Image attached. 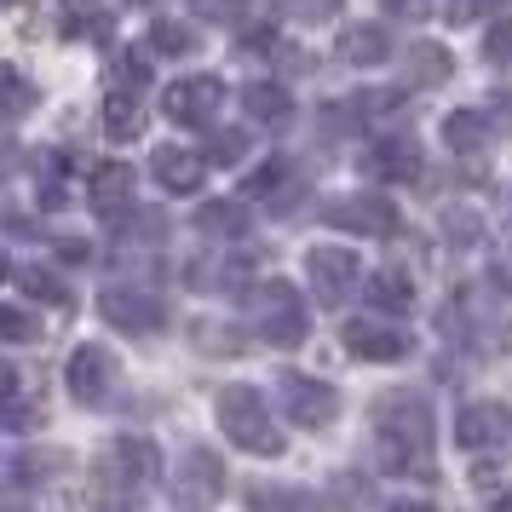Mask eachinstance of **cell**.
I'll return each mask as SVG.
<instances>
[{
    "label": "cell",
    "instance_id": "5b68a950",
    "mask_svg": "<svg viewBox=\"0 0 512 512\" xmlns=\"http://www.w3.org/2000/svg\"><path fill=\"white\" fill-rule=\"evenodd\" d=\"M323 225H334V231H363V236H392L397 208L386 196H334L323 208Z\"/></svg>",
    "mask_w": 512,
    "mask_h": 512
},
{
    "label": "cell",
    "instance_id": "f1b7e54d",
    "mask_svg": "<svg viewBox=\"0 0 512 512\" xmlns=\"http://www.w3.org/2000/svg\"><path fill=\"white\" fill-rule=\"evenodd\" d=\"M18 282H24L35 300H47V305H70V294H64V282L52 277V271H41V265H29V271H18Z\"/></svg>",
    "mask_w": 512,
    "mask_h": 512
},
{
    "label": "cell",
    "instance_id": "277c9868",
    "mask_svg": "<svg viewBox=\"0 0 512 512\" xmlns=\"http://www.w3.org/2000/svg\"><path fill=\"white\" fill-rule=\"evenodd\" d=\"M225 495V466L213 461L208 449H190L179 466V484H173V507L179 512H208Z\"/></svg>",
    "mask_w": 512,
    "mask_h": 512
},
{
    "label": "cell",
    "instance_id": "ab89813d",
    "mask_svg": "<svg viewBox=\"0 0 512 512\" xmlns=\"http://www.w3.org/2000/svg\"><path fill=\"white\" fill-rule=\"evenodd\" d=\"M386 512H432L426 501H397V507H386Z\"/></svg>",
    "mask_w": 512,
    "mask_h": 512
},
{
    "label": "cell",
    "instance_id": "3957f363",
    "mask_svg": "<svg viewBox=\"0 0 512 512\" xmlns=\"http://www.w3.org/2000/svg\"><path fill=\"white\" fill-rule=\"evenodd\" d=\"M259 334L271 340V346H300L305 340V305L300 294L288 288V282H271V288H259Z\"/></svg>",
    "mask_w": 512,
    "mask_h": 512
},
{
    "label": "cell",
    "instance_id": "e575fe53",
    "mask_svg": "<svg viewBox=\"0 0 512 512\" xmlns=\"http://www.w3.org/2000/svg\"><path fill=\"white\" fill-rule=\"evenodd\" d=\"M489 6L495 0H449V24H478V18H489Z\"/></svg>",
    "mask_w": 512,
    "mask_h": 512
},
{
    "label": "cell",
    "instance_id": "d6a6232c",
    "mask_svg": "<svg viewBox=\"0 0 512 512\" xmlns=\"http://www.w3.org/2000/svg\"><path fill=\"white\" fill-rule=\"evenodd\" d=\"M156 47H162V52H196V35H190L185 24L162 18V24H156Z\"/></svg>",
    "mask_w": 512,
    "mask_h": 512
},
{
    "label": "cell",
    "instance_id": "44dd1931",
    "mask_svg": "<svg viewBox=\"0 0 512 512\" xmlns=\"http://www.w3.org/2000/svg\"><path fill=\"white\" fill-rule=\"evenodd\" d=\"M443 139H449L455 156H472V150H484L489 144V121L478 116V110H455V116L443 121Z\"/></svg>",
    "mask_w": 512,
    "mask_h": 512
},
{
    "label": "cell",
    "instance_id": "7a4b0ae2",
    "mask_svg": "<svg viewBox=\"0 0 512 512\" xmlns=\"http://www.w3.org/2000/svg\"><path fill=\"white\" fill-rule=\"evenodd\" d=\"M219 426L248 455H282V432L271 426V403L259 386H225L219 392Z\"/></svg>",
    "mask_w": 512,
    "mask_h": 512
},
{
    "label": "cell",
    "instance_id": "cb8c5ba5",
    "mask_svg": "<svg viewBox=\"0 0 512 512\" xmlns=\"http://www.w3.org/2000/svg\"><path fill=\"white\" fill-rule=\"evenodd\" d=\"M24 110H35V87L12 64H0V116H24Z\"/></svg>",
    "mask_w": 512,
    "mask_h": 512
},
{
    "label": "cell",
    "instance_id": "484cf974",
    "mask_svg": "<svg viewBox=\"0 0 512 512\" xmlns=\"http://www.w3.org/2000/svg\"><path fill=\"white\" fill-rule=\"evenodd\" d=\"M254 512H323V507H317V495H305V489H259Z\"/></svg>",
    "mask_w": 512,
    "mask_h": 512
},
{
    "label": "cell",
    "instance_id": "7402d4cb",
    "mask_svg": "<svg viewBox=\"0 0 512 512\" xmlns=\"http://www.w3.org/2000/svg\"><path fill=\"white\" fill-rule=\"evenodd\" d=\"M409 64H415V70H409L415 87H438L443 75H449V52L432 47V41H420V47H409Z\"/></svg>",
    "mask_w": 512,
    "mask_h": 512
},
{
    "label": "cell",
    "instance_id": "4fadbf2b",
    "mask_svg": "<svg viewBox=\"0 0 512 512\" xmlns=\"http://www.w3.org/2000/svg\"><path fill=\"white\" fill-rule=\"evenodd\" d=\"M58 18H64L58 29H64L70 41H98V47H104V41L116 35V18H110L104 0H58Z\"/></svg>",
    "mask_w": 512,
    "mask_h": 512
},
{
    "label": "cell",
    "instance_id": "f546056e",
    "mask_svg": "<svg viewBox=\"0 0 512 512\" xmlns=\"http://www.w3.org/2000/svg\"><path fill=\"white\" fill-rule=\"evenodd\" d=\"M202 231L208 236H242L248 231V213L242 208H219V202H213V208H202Z\"/></svg>",
    "mask_w": 512,
    "mask_h": 512
},
{
    "label": "cell",
    "instance_id": "5bb4252c",
    "mask_svg": "<svg viewBox=\"0 0 512 512\" xmlns=\"http://www.w3.org/2000/svg\"><path fill=\"white\" fill-rule=\"evenodd\" d=\"M363 173H369V179H386V185H403V179H415L420 173V150L409 139H380L369 150Z\"/></svg>",
    "mask_w": 512,
    "mask_h": 512
},
{
    "label": "cell",
    "instance_id": "b9f144b4",
    "mask_svg": "<svg viewBox=\"0 0 512 512\" xmlns=\"http://www.w3.org/2000/svg\"><path fill=\"white\" fill-rule=\"evenodd\" d=\"M495 512H512V501H501V507H495Z\"/></svg>",
    "mask_w": 512,
    "mask_h": 512
},
{
    "label": "cell",
    "instance_id": "1f68e13d",
    "mask_svg": "<svg viewBox=\"0 0 512 512\" xmlns=\"http://www.w3.org/2000/svg\"><path fill=\"white\" fill-rule=\"evenodd\" d=\"M242 150H248V133H236V127H225V133H213V144H208V162H242Z\"/></svg>",
    "mask_w": 512,
    "mask_h": 512
},
{
    "label": "cell",
    "instance_id": "60d3db41",
    "mask_svg": "<svg viewBox=\"0 0 512 512\" xmlns=\"http://www.w3.org/2000/svg\"><path fill=\"white\" fill-rule=\"evenodd\" d=\"M6 271H12V265H6V254H0V277H6Z\"/></svg>",
    "mask_w": 512,
    "mask_h": 512
},
{
    "label": "cell",
    "instance_id": "6da1fadb",
    "mask_svg": "<svg viewBox=\"0 0 512 512\" xmlns=\"http://www.w3.org/2000/svg\"><path fill=\"white\" fill-rule=\"evenodd\" d=\"M380 461L386 472L409 478V472H432V415L420 397H392L380 409Z\"/></svg>",
    "mask_w": 512,
    "mask_h": 512
},
{
    "label": "cell",
    "instance_id": "9a60e30c",
    "mask_svg": "<svg viewBox=\"0 0 512 512\" xmlns=\"http://www.w3.org/2000/svg\"><path fill=\"white\" fill-rule=\"evenodd\" d=\"M156 179H162L167 190H202V179H208V156H196V150H179V144H162L156 150Z\"/></svg>",
    "mask_w": 512,
    "mask_h": 512
},
{
    "label": "cell",
    "instance_id": "7c38bea8",
    "mask_svg": "<svg viewBox=\"0 0 512 512\" xmlns=\"http://www.w3.org/2000/svg\"><path fill=\"white\" fill-rule=\"evenodd\" d=\"M64 380H70V392L81 397V403H110V386H116V357H110L104 346H81L70 357Z\"/></svg>",
    "mask_w": 512,
    "mask_h": 512
},
{
    "label": "cell",
    "instance_id": "d6986e66",
    "mask_svg": "<svg viewBox=\"0 0 512 512\" xmlns=\"http://www.w3.org/2000/svg\"><path fill=\"white\" fill-rule=\"evenodd\" d=\"M334 52H340V64H357V70H363V64H386L392 41H386V29L380 24H351Z\"/></svg>",
    "mask_w": 512,
    "mask_h": 512
},
{
    "label": "cell",
    "instance_id": "52a82bcc",
    "mask_svg": "<svg viewBox=\"0 0 512 512\" xmlns=\"http://www.w3.org/2000/svg\"><path fill=\"white\" fill-rule=\"evenodd\" d=\"M282 409L300 420V426H328L340 415V392L328 380H311V374H282Z\"/></svg>",
    "mask_w": 512,
    "mask_h": 512
},
{
    "label": "cell",
    "instance_id": "ac0fdd59",
    "mask_svg": "<svg viewBox=\"0 0 512 512\" xmlns=\"http://www.w3.org/2000/svg\"><path fill=\"white\" fill-rule=\"evenodd\" d=\"M363 300L386 317H403V311H415V282H409V271H374L363 282Z\"/></svg>",
    "mask_w": 512,
    "mask_h": 512
},
{
    "label": "cell",
    "instance_id": "836d02e7",
    "mask_svg": "<svg viewBox=\"0 0 512 512\" xmlns=\"http://www.w3.org/2000/svg\"><path fill=\"white\" fill-rule=\"evenodd\" d=\"M484 52H489V58H495V64H512V18H501V24L489 29Z\"/></svg>",
    "mask_w": 512,
    "mask_h": 512
},
{
    "label": "cell",
    "instance_id": "4dcf8cb0",
    "mask_svg": "<svg viewBox=\"0 0 512 512\" xmlns=\"http://www.w3.org/2000/svg\"><path fill=\"white\" fill-rule=\"evenodd\" d=\"M110 75H116L121 93H127V87H133V93H144V87H150V64H144V52H121Z\"/></svg>",
    "mask_w": 512,
    "mask_h": 512
},
{
    "label": "cell",
    "instance_id": "9c48e42d",
    "mask_svg": "<svg viewBox=\"0 0 512 512\" xmlns=\"http://www.w3.org/2000/svg\"><path fill=\"white\" fill-rule=\"evenodd\" d=\"M305 271H311L317 300H323V305H340L351 288H357V277H363V259L351 254V248H311Z\"/></svg>",
    "mask_w": 512,
    "mask_h": 512
},
{
    "label": "cell",
    "instance_id": "603a6c76",
    "mask_svg": "<svg viewBox=\"0 0 512 512\" xmlns=\"http://www.w3.org/2000/svg\"><path fill=\"white\" fill-rule=\"evenodd\" d=\"M300 190V173H294V162H271V167H259L254 173V185H248V196H294Z\"/></svg>",
    "mask_w": 512,
    "mask_h": 512
},
{
    "label": "cell",
    "instance_id": "2e32d148",
    "mask_svg": "<svg viewBox=\"0 0 512 512\" xmlns=\"http://www.w3.org/2000/svg\"><path fill=\"white\" fill-rule=\"evenodd\" d=\"M242 104H248V116H254L259 127H288V121H294V98H288L282 81H248V87H242Z\"/></svg>",
    "mask_w": 512,
    "mask_h": 512
},
{
    "label": "cell",
    "instance_id": "83f0119b",
    "mask_svg": "<svg viewBox=\"0 0 512 512\" xmlns=\"http://www.w3.org/2000/svg\"><path fill=\"white\" fill-rule=\"evenodd\" d=\"M0 340H12V346H24V340H41V323L18 311V305H0Z\"/></svg>",
    "mask_w": 512,
    "mask_h": 512
},
{
    "label": "cell",
    "instance_id": "30bf717a",
    "mask_svg": "<svg viewBox=\"0 0 512 512\" xmlns=\"http://www.w3.org/2000/svg\"><path fill=\"white\" fill-rule=\"evenodd\" d=\"M213 110H225V87L213 75H185L167 93V121H179V127H208Z\"/></svg>",
    "mask_w": 512,
    "mask_h": 512
},
{
    "label": "cell",
    "instance_id": "e0dca14e",
    "mask_svg": "<svg viewBox=\"0 0 512 512\" xmlns=\"http://www.w3.org/2000/svg\"><path fill=\"white\" fill-rule=\"evenodd\" d=\"M87 196H93V208L98 213H116L133 202V167L127 162H104L87 173Z\"/></svg>",
    "mask_w": 512,
    "mask_h": 512
},
{
    "label": "cell",
    "instance_id": "8d00e7d4",
    "mask_svg": "<svg viewBox=\"0 0 512 512\" xmlns=\"http://www.w3.org/2000/svg\"><path fill=\"white\" fill-rule=\"evenodd\" d=\"M386 6H392L397 18H426V6H432V0H386Z\"/></svg>",
    "mask_w": 512,
    "mask_h": 512
},
{
    "label": "cell",
    "instance_id": "d4e9b609",
    "mask_svg": "<svg viewBox=\"0 0 512 512\" xmlns=\"http://www.w3.org/2000/svg\"><path fill=\"white\" fill-rule=\"evenodd\" d=\"M116 461L127 466V472L139 466V478H156V472H162V455H156V443H150V438H121L116 443Z\"/></svg>",
    "mask_w": 512,
    "mask_h": 512
},
{
    "label": "cell",
    "instance_id": "7bdbcfd3",
    "mask_svg": "<svg viewBox=\"0 0 512 512\" xmlns=\"http://www.w3.org/2000/svg\"><path fill=\"white\" fill-rule=\"evenodd\" d=\"M12 512H24V507H12Z\"/></svg>",
    "mask_w": 512,
    "mask_h": 512
},
{
    "label": "cell",
    "instance_id": "d590c367",
    "mask_svg": "<svg viewBox=\"0 0 512 512\" xmlns=\"http://www.w3.org/2000/svg\"><path fill=\"white\" fill-rule=\"evenodd\" d=\"M196 12H202V18H219V24H225V18H236V12H242V0H196Z\"/></svg>",
    "mask_w": 512,
    "mask_h": 512
},
{
    "label": "cell",
    "instance_id": "ffe728a7",
    "mask_svg": "<svg viewBox=\"0 0 512 512\" xmlns=\"http://www.w3.org/2000/svg\"><path fill=\"white\" fill-rule=\"evenodd\" d=\"M139 127H144V110H139V93H110V104H104V133H110V144H127V139H139Z\"/></svg>",
    "mask_w": 512,
    "mask_h": 512
},
{
    "label": "cell",
    "instance_id": "4316f807",
    "mask_svg": "<svg viewBox=\"0 0 512 512\" xmlns=\"http://www.w3.org/2000/svg\"><path fill=\"white\" fill-rule=\"evenodd\" d=\"M35 420H41V409H35L29 397H18V386L0 392V432H29Z\"/></svg>",
    "mask_w": 512,
    "mask_h": 512
},
{
    "label": "cell",
    "instance_id": "8992f818",
    "mask_svg": "<svg viewBox=\"0 0 512 512\" xmlns=\"http://www.w3.org/2000/svg\"><path fill=\"white\" fill-rule=\"evenodd\" d=\"M346 351L363 357V363H397V357H409V334L386 311L380 317H357V323H346Z\"/></svg>",
    "mask_w": 512,
    "mask_h": 512
},
{
    "label": "cell",
    "instance_id": "f35d334b",
    "mask_svg": "<svg viewBox=\"0 0 512 512\" xmlns=\"http://www.w3.org/2000/svg\"><path fill=\"white\" fill-rule=\"evenodd\" d=\"M12 386H18V369H12V363L0 357V392H12Z\"/></svg>",
    "mask_w": 512,
    "mask_h": 512
},
{
    "label": "cell",
    "instance_id": "8fae6325",
    "mask_svg": "<svg viewBox=\"0 0 512 512\" xmlns=\"http://www.w3.org/2000/svg\"><path fill=\"white\" fill-rule=\"evenodd\" d=\"M98 311H104L116 328H127V334H156V328L167 323L162 300L144 294V288H104V294H98Z\"/></svg>",
    "mask_w": 512,
    "mask_h": 512
},
{
    "label": "cell",
    "instance_id": "ba28073f",
    "mask_svg": "<svg viewBox=\"0 0 512 512\" xmlns=\"http://www.w3.org/2000/svg\"><path fill=\"white\" fill-rule=\"evenodd\" d=\"M455 443L461 449H507L512 455V409L507 403H472L455 415Z\"/></svg>",
    "mask_w": 512,
    "mask_h": 512
},
{
    "label": "cell",
    "instance_id": "74e56055",
    "mask_svg": "<svg viewBox=\"0 0 512 512\" xmlns=\"http://www.w3.org/2000/svg\"><path fill=\"white\" fill-rule=\"evenodd\" d=\"M58 254L70 259V265H81V259H87V242H75V236H64V242H58Z\"/></svg>",
    "mask_w": 512,
    "mask_h": 512
}]
</instances>
